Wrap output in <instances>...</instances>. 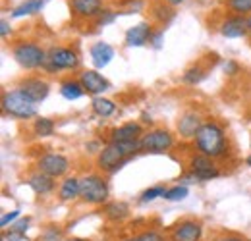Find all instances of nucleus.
Wrapping results in <instances>:
<instances>
[{"label":"nucleus","instance_id":"nucleus-1","mask_svg":"<svg viewBox=\"0 0 251 241\" xmlns=\"http://www.w3.org/2000/svg\"><path fill=\"white\" fill-rule=\"evenodd\" d=\"M195 145L201 154L209 158H219L226 152V135L224 129L215 121H207L201 125V129L195 135Z\"/></svg>","mask_w":251,"mask_h":241},{"label":"nucleus","instance_id":"nucleus-2","mask_svg":"<svg viewBox=\"0 0 251 241\" xmlns=\"http://www.w3.org/2000/svg\"><path fill=\"white\" fill-rule=\"evenodd\" d=\"M137 151H141L139 141H126V143H118V141H110L104 149H100L99 154V166L102 170L114 172L116 168H120L124 164V160L127 156L135 154Z\"/></svg>","mask_w":251,"mask_h":241},{"label":"nucleus","instance_id":"nucleus-3","mask_svg":"<svg viewBox=\"0 0 251 241\" xmlns=\"http://www.w3.org/2000/svg\"><path fill=\"white\" fill-rule=\"evenodd\" d=\"M2 108L6 114L20 118V120H27L37 114V102L29 98L22 89L8 91L2 96Z\"/></svg>","mask_w":251,"mask_h":241},{"label":"nucleus","instance_id":"nucleus-4","mask_svg":"<svg viewBox=\"0 0 251 241\" xmlns=\"http://www.w3.org/2000/svg\"><path fill=\"white\" fill-rule=\"evenodd\" d=\"M12 54H14L16 62L25 70L41 68L47 62V52L35 43H20V45H16Z\"/></svg>","mask_w":251,"mask_h":241},{"label":"nucleus","instance_id":"nucleus-5","mask_svg":"<svg viewBox=\"0 0 251 241\" xmlns=\"http://www.w3.org/2000/svg\"><path fill=\"white\" fill-rule=\"evenodd\" d=\"M79 197L85 201V203H91V205H100L108 199V185L106 181L102 180L100 176H85L81 180V193Z\"/></svg>","mask_w":251,"mask_h":241},{"label":"nucleus","instance_id":"nucleus-6","mask_svg":"<svg viewBox=\"0 0 251 241\" xmlns=\"http://www.w3.org/2000/svg\"><path fill=\"white\" fill-rule=\"evenodd\" d=\"M79 66V58L72 48L66 47H52L47 52V62L45 68L50 72H58V70H75Z\"/></svg>","mask_w":251,"mask_h":241},{"label":"nucleus","instance_id":"nucleus-7","mask_svg":"<svg viewBox=\"0 0 251 241\" xmlns=\"http://www.w3.org/2000/svg\"><path fill=\"white\" fill-rule=\"evenodd\" d=\"M139 145H141V151L145 152H164L172 149L174 137L166 129H153L149 133H143V137L139 139Z\"/></svg>","mask_w":251,"mask_h":241},{"label":"nucleus","instance_id":"nucleus-8","mask_svg":"<svg viewBox=\"0 0 251 241\" xmlns=\"http://www.w3.org/2000/svg\"><path fill=\"white\" fill-rule=\"evenodd\" d=\"M37 166H39V172H43V174H47L50 178H60L68 172L70 162H68L66 156L58 154V152H49V154L39 158Z\"/></svg>","mask_w":251,"mask_h":241},{"label":"nucleus","instance_id":"nucleus-9","mask_svg":"<svg viewBox=\"0 0 251 241\" xmlns=\"http://www.w3.org/2000/svg\"><path fill=\"white\" fill-rule=\"evenodd\" d=\"M79 83L83 85L85 93L95 95V96H99V95H102L104 91L110 89L108 79H104V77H102L99 72H95V70H85V72L79 75Z\"/></svg>","mask_w":251,"mask_h":241},{"label":"nucleus","instance_id":"nucleus-10","mask_svg":"<svg viewBox=\"0 0 251 241\" xmlns=\"http://www.w3.org/2000/svg\"><path fill=\"white\" fill-rule=\"evenodd\" d=\"M191 172H193L195 180H203V181L219 178L220 174L219 170H217V166L213 164V160L209 156H205V154L191 158Z\"/></svg>","mask_w":251,"mask_h":241},{"label":"nucleus","instance_id":"nucleus-11","mask_svg":"<svg viewBox=\"0 0 251 241\" xmlns=\"http://www.w3.org/2000/svg\"><path fill=\"white\" fill-rule=\"evenodd\" d=\"M70 12L77 18H99L102 12L100 0H70Z\"/></svg>","mask_w":251,"mask_h":241},{"label":"nucleus","instance_id":"nucleus-12","mask_svg":"<svg viewBox=\"0 0 251 241\" xmlns=\"http://www.w3.org/2000/svg\"><path fill=\"white\" fill-rule=\"evenodd\" d=\"M151 37H153L151 25L147 22H141L126 31V45L127 47H143V45L151 43Z\"/></svg>","mask_w":251,"mask_h":241},{"label":"nucleus","instance_id":"nucleus-13","mask_svg":"<svg viewBox=\"0 0 251 241\" xmlns=\"http://www.w3.org/2000/svg\"><path fill=\"white\" fill-rule=\"evenodd\" d=\"M220 33L228 39H240V37H246L250 31H248V20L244 16H232L228 20L222 22L220 25Z\"/></svg>","mask_w":251,"mask_h":241},{"label":"nucleus","instance_id":"nucleus-14","mask_svg":"<svg viewBox=\"0 0 251 241\" xmlns=\"http://www.w3.org/2000/svg\"><path fill=\"white\" fill-rule=\"evenodd\" d=\"M89 52H91V62H93V66L97 70L106 68L110 64V60L114 58V48L108 43H102V41L95 43Z\"/></svg>","mask_w":251,"mask_h":241},{"label":"nucleus","instance_id":"nucleus-15","mask_svg":"<svg viewBox=\"0 0 251 241\" xmlns=\"http://www.w3.org/2000/svg\"><path fill=\"white\" fill-rule=\"evenodd\" d=\"M20 89L24 91L29 98H33L35 102H41L49 95V83L43 81V79H37V77H29V79H24L22 81Z\"/></svg>","mask_w":251,"mask_h":241},{"label":"nucleus","instance_id":"nucleus-16","mask_svg":"<svg viewBox=\"0 0 251 241\" xmlns=\"http://www.w3.org/2000/svg\"><path fill=\"white\" fill-rule=\"evenodd\" d=\"M201 240V226L197 222L186 220L178 224L172 232V241H199Z\"/></svg>","mask_w":251,"mask_h":241},{"label":"nucleus","instance_id":"nucleus-17","mask_svg":"<svg viewBox=\"0 0 251 241\" xmlns=\"http://www.w3.org/2000/svg\"><path fill=\"white\" fill-rule=\"evenodd\" d=\"M143 137L141 133V125L135 123V121H127L124 125L116 127L112 131V141H118V143H126V141H139Z\"/></svg>","mask_w":251,"mask_h":241},{"label":"nucleus","instance_id":"nucleus-18","mask_svg":"<svg viewBox=\"0 0 251 241\" xmlns=\"http://www.w3.org/2000/svg\"><path fill=\"white\" fill-rule=\"evenodd\" d=\"M201 120H199V116L195 114V112H186L180 121H178V131H180V135L182 137H195L197 135V131L201 129Z\"/></svg>","mask_w":251,"mask_h":241},{"label":"nucleus","instance_id":"nucleus-19","mask_svg":"<svg viewBox=\"0 0 251 241\" xmlns=\"http://www.w3.org/2000/svg\"><path fill=\"white\" fill-rule=\"evenodd\" d=\"M52 180H54V178H50V176H47V174H43V172H35V174L29 176L27 185L31 187L37 195H47V193H50V191L54 189V181Z\"/></svg>","mask_w":251,"mask_h":241},{"label":"nucleus","instance_id":"nucleus-20","mask_svg":"<svg viewBox=\"0 0 251 241\" xmlns=\"http://www.w3.org/2000/svg\"><path fill=\"white\" fill-rule=\"evenodd\" d=\"M91 108L97 116L100 118H108L116 112V104L110 100V98H104V96H95L91 100Z\"/></svg>","mask_w":251,"mask_h":241},{"label":"nucleus","instance_id":"nucleus-21","mask_svg":"<svg viewBox=\"0 0 251 241\" xmlns=\"http://www.w3.org/2000/svg\"><path fill=\"white\" fill-rule=\"evenodd\" d=\"M43 6H45V0H25L12 10V18H24V16L37 14L43 10Z\"/></svg>","mask_w":251,"mask_h":241},{"label":"nucleus","instance_id":"nucleus-22","mask_svg":"<svg viewBox=\"0 0 251 241\" xmlns=\"http://www.w3.org/2000/svg\"><path fill=\"white\" fill-rule=\"evenodd\" d=\"M79 193H81V180L68 178L62 181V187H60V199L62 201H72V199L79 197Z\"/></svg>","mask_w":251,"mask_h":241},{"label":"nucleus","instance_id":"nucleus-23","mask_svg":"<svg viewBox=\"0 0 251 241\" xmlns=\"http://www.w3.org/2000/svg\"><path fill=\"white\" fill-rule=\"evenodd\" d=\"M83 93H85V89H83V85L79 81H64L62 85H60V95L66 100H75Z\"/></svg>","mask_w":251,"mask_h":241},{"label":"nucleus","instance_id":"nucleus-24","mask_svg":"<svg viewBox=\"0 0 251 241\" xmlns=\"http://www.w3.org/2000/svg\"><path fill=\"white\" fill-rule=\"evenodd\" d=\"M33 131L39 137H50L54 133V121L50 118H37L35 125H33Z\"/></svg>","mask_w":251,"mask_h":241},{"label":"nucleus","instance_id":"nucleus-25","mask_svg":"<svg viewBox=\"0 0 251 241\" xmlns=\"http://www.w3.org/2000/svg\"><path fill=\"white\" fill-rule=\"evenodd\" d=\"M226 6L234 16H250L251 14V0H226Z\"/></svg>","mask_w":251,"mask_h":241},{"label":"nucleus","instance_id":"nucleus-26","mask_svg":"<svg viewBox=\"0 0 251 241\" xmlns=\"http://www.w3.org/2000/svg\"><path fill=\"white\" fill-rule=\"evenodd\" d=\"M106 216L110 218V220H122L127 216V205L126 203H118V201H114V203H110V205H106Z\"/></svg>","mask_w":251,"mask_h":241},{"label":"nucleus","instance_id":"nucleus-27","mask_svg":"<svg viewBox=\"0 0 251 241\" xmlns=\"http://www.w3.org/2000/svg\"><path fill=\"white\" fill-rule=\"evenodd\" d=\"M188 187L186 185H174V187H170V189H166V195H164V199H168V201H182V199H186L188 197Z\"/></svg>","mask_w":251,"mask_h":241},{"label":"nucleus","instance_id":"nucleus-28","mask_svg":"<svg viewBox=\"0 0 251 241\" xmlns=\"http://www.w3.org/2000/svg\"><path fill=\"white\" fill-rule=\"evenodd\" d=\"M203 77H205V72H203L201 68H189V70H186V73H184V83H188V85H197Z\"/></svg>","mask_w":251,"mask_h":241},{"label":"nucleus","instance_id":"nucleus-29","mask_svg":"<svg viewBox=\"0 0 251 241\" xmlns=\"http://www.w3.org/2000/svg\"><path fill=\"white\" fill-rule=\"evenodd\" d=\"M164 195H166V189H164L162 185H155V187H149L147 191H143L141 201H143V203H149V201H155V199L164 197Z\"/></svg>","mask_w":251,"mask_h":241},{"label":"nucleus","instance_id":"nucleus-30","mask_svg":"<svg viewBox=\"0 0 251 241\" xmlns=\"http://www.w3.org/2000/svg\"><path fill=\"white\" fill-rule=\"evenodd\" d=\"M114 20H116V12H110V10H102V12H100V16L97 18V25H99V27H104V25L112 24Z\"/></svg>","mask_w":251,"mask_h":241},{"label":"nucleus","instance_id":"nucleus-31","mask_svg":"<svg viewBox=\"0 0 251 241\" xmlns=\"http://www.w3.org/2000/svg\"><path fill=\"white\" fill-rule=\"evenodd\" d=\"M155 16L162 22V20H170V18L174 16V12H172L168 6H157V8H155Z\"/></svg>","mask_w":251,"mask_h":241},{"label":"nucleus","instance_id":"nucleus-32","mask_svg":"<svg viewBox=\"0 0 251 241\" xmlns=\"http://www.w3.org/2000/svg\"><path fill=\"white\" fill-rule=\"evenodd\" d=\"M137 241H164V238L160 234H157V232H143L137 238Z\"/></svg>","mask_w":251,"mask_h":241},{"label":"nucleus","instance_id":"nucleus-33","mask_svg":"<svg viewBox=\"0 0 251 241\" xmlns=\"http://www.w3.org/2000/svg\"><path fill=\"white\" fill-rule=\"evenodd\" d=\"M27 226H29V220H27V218H24V220H20L18 224H14V226L10 228V232H18V234H24V236H25Z\"/></svg>","mask_w":251,"mask_h":241},{"label":"nucleus","instance_id":"nucleus-34","mask_svg":"<svg viewBox=\"0 0 251 241\" xmlns=\"http://www.w3.org/2000/svg\"><path fill=\"white\" fill-rule=\"evenodd\" d=\"M18 216H20V211H12V212H8V214H2V218H0V226L6 228V226H8L10 222H14Z\"/></svg>","mask_w":251,"mask_h":241},{"label":"nucleus","instance_id":"nucleus-35","mask_svg":"<svg viewBox=\"0 0 251 241\" xmlns=\"http://www.w3.org/2000/svg\"><path fill=\"white\" fill-rule=\"evenodd\" d=\"M151 43H153V47H155V48H160V47H162V31H157V33H153V37H151Z\"/></svg>","mask_w":251,"mask_h":241},{"label":"nucleus","instance_id":"nucleus-36","mask_svg":"<svg viewBox=\"0 0 251 241\" xmlns=\"http://www.w3.org/2000/svg\"><path fill=\"white\" fill-rule=\"evenodd\" d=\"M224 72L230 73V75L238 73V64H236V62H226V64H224Z\"/></svg>","mask_w":251,"mask_h":241},{"label":"nucleus","instance_id":"nucleus-37","mask_svg":"<svg viewBox=\"0 0 251 241\" xmlns=\"http://www.w3.org/2000/svg\"><path fill=\"white\" fill-rule=\"evenodd\" d=\"M10 31H12V27H10L8 20H2V22H0V35H2V37H8Z\"/></svg>","mask_w":251,"mask_h":241},{"label":"nucleus","instance_id":"nucleus-38","mask_svg":"<svg viewBox=\"0 0 251 241\" xmlns=\"http://www.w3.org/2000/svg\"><path fill=\"white\" fill-rule=\"evenodd\" d=\"M25 238L24 234H18V232H10V234H6V240L8 241H22Z\"/></svg>","mask_w":251,"mask_h":241},{"label":"nucleus","instance_id":"nucleus-39","mask_svg":"<svg viewBox=\"0 0 251 241\" xmlns=\"http://www.w3.org/2000/svg\"><path fill=\"white\" fill-rule=\"evenodd\" d=\"M217 241H244V240H240V238H220Z\"/></svg>","mask_w":251,"mask_h":241},{"label":"nucleus","instance_id":"nucleus-40","mask_svg":"<svg viewBox=\"0 0 251 241\" xmlns=\"http://www.w3.org/2000/svg\"><path fill=\"white\" fill-rule=\"evenodd\" d=\"M166 2H168L170 6H178V4H182L184 0H166Z\"/></svg>","mask_w":251,"mask_h":241},{"label":"nucleus","instance_id":"nucleus-41","mask_svg":"<svg viewBox=\"0 0 251 241\" xmlns=\"http://www.w3.org/2000/svg\"><path fill=\"white\" fill-rule=\"evenodd\" d=\"M248 31L251 33V14L248 16Z\"/></svg>","mask_w":251,"mask_h":241},{"label":"nucleus","instance_id":"nucleus-42","mask_svg":"<svg viewBox=\"0 0 251 241\" xmlns=\"http://www.w3.org/2000/svg\"><path fill=\"white\" fill-rule=\"evenodd\" d=\"M246 162H248V166H251V154L248 156V158H246Z\"/></svg>","mask_w":251,"mask_h":241},{"label":"nucleus","instance_id":"nucleus-43","mask_svg":"<svg viewBox=\"0 0 251 241\" xmlns=\"http://www.w3.org/2000/svg\"><path fill=\"white\" fill-rule=\"evenodd\" d=\"M68 241H85V240H68Z\"/></svg>","mask_w":251,"mask_h":241},{"label":"nucleus","instance_id":"nucleus-44","mask_svg":"<svg viewBox=\"0 0 251 241\" xmlns=\"http://www.w3.org/2000/svg\"><path fill=\"white\" fill-rule=\"evenodd\" d=\"M126 241H137V238H135V240H126Z\"/></svg>","mask_w":251,"mask_h":241}]
</instances>
